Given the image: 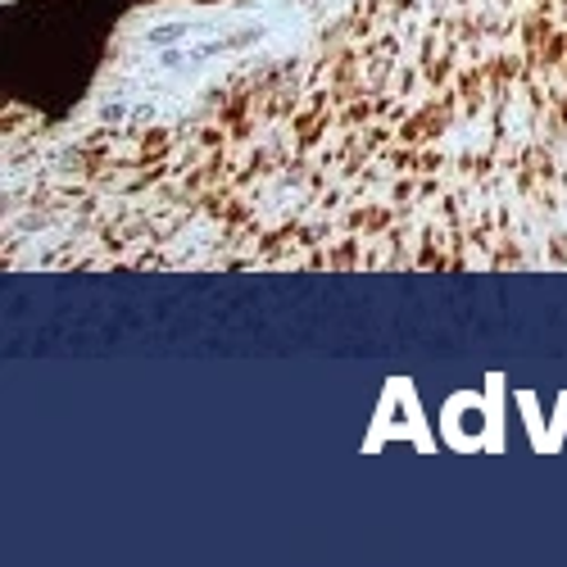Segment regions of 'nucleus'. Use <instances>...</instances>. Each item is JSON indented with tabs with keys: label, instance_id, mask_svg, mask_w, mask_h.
I'll return each mask as SVG.
<instances>
[{
	"label": "nucleus",
	"instance_id": "nucleus-1",
	"mask_svg": "<svg viewBox=\"0 0 567 567\" xmlns=\"http://www.w3.org/2000/svg\"><path fill=\"white\" fill-rule=\"evenodd\" d=\"M69 168L96 268H567V0H359Z\"/></svg>",
	"mask_w": 567,
	"mask_h": 567
}]
</instances>
